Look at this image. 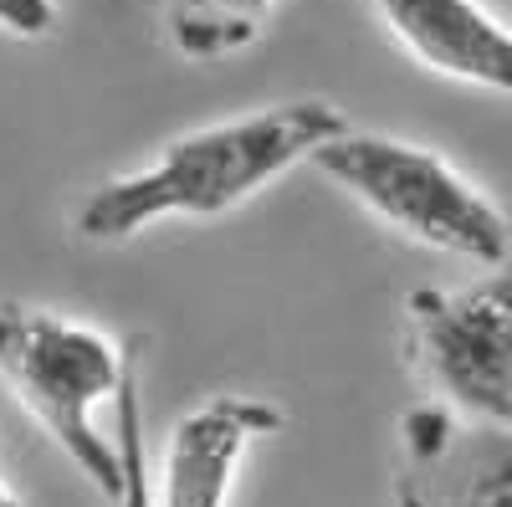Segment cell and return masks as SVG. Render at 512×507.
<instances>
[{
    "label": "cell",
    "instance_id": "obj_1",
    "mask_svg": "<svg viewBox=\"0 0 512 507\" xmlns=\"http://www.w3.org/2000/svg\"><path fill=\"white\" fill-rule=\"evenodd\" d=\"M349 129V118L323 98H297L221 118L169 139L149 164L103 180L77 205L82 241H134L159 221H210L262 195L287 169L313 164V154Z\"/></svg>",
    "mask_w": 512,
    "mask_h": 507
},
{
    "label": "cell",
    "instance_id": "obj_2",
    "mask_svg": "<svg viewBox=\"0 0 512 507\" xmlns=\"http://www.w3.org/2000/svg\"><path fill=\"white\" fill-rule=\"evenodd\" d=\"M134 354L93 323H72L47 308H0V379L52 446L108 502L123 492L118 431L98 426V410L118 400Z\"/></svg>",
    "mask_w": 512,
    "mask_h": 507
},
{
    "label": "cell",
    "instance_id": "obj_3",
    "mask_svg": "<svg viewBox=\"0 0 512 507\" xmlns=\"http://www.w3.org/2000/svg\"><path fill=\"white\" fill-rule=\"evenodd\" d=\"M313 164L338 190H349L374 221L415 246L477 267H502L512 257L507 216L431 149L344 129L313 154Z\"/></svg>",
    "mask_w": 512,
    "mask_h": 507
},
{
    "label": "cell",
    "instance_id": "obj_4",
    "mask_svg": "<svg viewBox=\"0 0 512 507\" xmlns=\"http://www.w3.org/2000/svg\"><path fill=\"white\" fill-rule=\"evenodd\" d=\"M405 359L461 415L512 426V257L472 287L410 292Z\"/></svg>",
    "mask_w": 512,
    "mask_h": 507
},
{
    "label": "cell",
    "instance_id": "obj_5",
    "mask_svg": "<svg viewBox=\"0 0 512 507\" xmlns=\"http://www.w3.org/2000/svg\"><path fill=\"white\" fill-rule=\"evenodd\" d=\"M282 420H287L282 405L262 395L221 390V395L200 400L169 431L154 507H226L246 451L262 436L282 431Z\"/></svg>",
    "mask_w": 512,
    "mask_h": 507
},
{
    "label": "cell",
    "instance_id": "obj_6",
    "mask_svg": "<svg viewBox=\"0 0 512 507\" xmlns=\"http://www.w3.org/2000/svg\"><path fill=\"white\" fill-rule=\"evenodd\" d=\"M400 47L451 82L512 98V31L477 0H369Z\"/></svg>",
    "mask_w": 512,
    "mask_h": 507
},
{
    "label": "cell",
    "instance_id": "obj_7",
    "mask_svg": "<svg viewBox=\"0 0 512 507\" xmlns=\"http://www.w3.org/2000/svg\"><path fill=\"white\" fill-rule=\"evenodd\" d=\"M272 6L277 0H169V11H164L169 47L195 62L246 52L262 36Z\"/></svg>",
    "mask_w": 512,
    "mask_h": 507
},
{
    "label": "cell",
    "instance_id": "obj_8",
    "mask_svg": "<svg viewBox=\"0 0 512 507\" xmlns=\"http://www.w3.org/2000/svg\"><path fill=\"white\" fill-rule=\"evenodd\" d=\"M113 431L123 451V492L113 507H154V482H149V451H144V400H139V379L128 369L123 390L113 400Z\"/></svg>",
    "mask_w": 512,
    "mask_h": 507
},
{
    "label": "cell",
    "instance_id": "obj_9",
    "mask_svg": "<svg viewBox=\"0 0 512 507\" xmlns=\"http://www.w3.org/2000/svg\"><path fill=\"white\" fill-rule=\"evenodd\" d=\"M451 507H512V456H497L456 492Z\"/></svg>",
    "mask_w": 512,
    "mask_h": 507
},
{
    "label": "cell",
    "instance_id": "obj_10",
    "mask_svg": "<svg viewBox=\"0 0 512 507\" xmlns=\"http://www.w3.org/2000/svg\"><path fill=\"white\" fill-rule=\"evenodd\" d=\"M0 31L21 36V41H41L57 31V0H0Z\"/></svg>",
    "mask_w": 512,
    "mask_h": 507
},
{
    "label": "cell",
    "instance_id": "obj_11",
    "mask_svg": "<svg viewBox=\"0 0 512 507\" xmlns=\"http://www.w3.org/2000/svg\"><path fill=\"white\" fill-rule=\"evenodd\" d=\"M0 507H21V497H16V492H11L6 482H0Z\"/></svg>",
    "mask_w": 512,
    "mask_h": 507
}]
</instances>
